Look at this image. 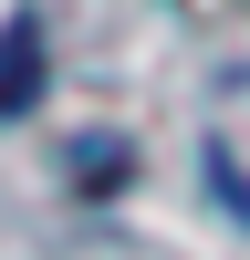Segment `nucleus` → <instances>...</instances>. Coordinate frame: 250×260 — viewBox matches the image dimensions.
Returning <instances> with one entry per match:
<instances>
[{
	"label": "nucleus",
	"instance_id": "obj_1",
	"mask_svg": "<svg viewBox=\"0 0 250 260\" xmlns=\"http://www.w3.org/2000/svg\"><path fill=\"white\" fill-rule=\"evenodd\" d=\"M32 94H42V21H11L0 31V115H21Z\"/></svg>",
	"mask_w": 250,
	"mask_h": 260
}]
</instances>
